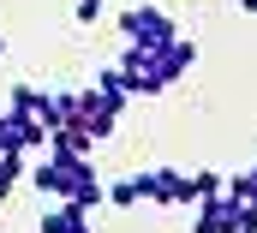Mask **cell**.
I'll return each instance as SVG.
<instances>
[{"instance_id":"5","label":"cell","mask_w":257,"mask_h":233,"mask_svg":"<svg viewBox=\"0 0 257 233\" xmlns=\"http://www.w3.org/2000/svg\"><path fill=\"white\" fill-rule=\"evenodd\" d=\"M227 197H233V203H251V209H257V168H251V174H233Z\"/></svg>"},{"instance_id":"2","label":"cell","mask_w":257,"mask_h":233,"mask_svg":"<svg viewBox=\"0 0 257 233\" xmlns=\"http://www.w3.org/2000/svg\"><path fill=\"white\" fill-rule=\"evenodd\" d=\"M120 36H126V48H162V42L180 36V24L162 6H126L120 12Z\"/></svg>"},{"instance_id":"8","label":"cell","mask_w":257,"mask_h":233,"mask_svg":"<svg viewBox=\"0 0 257 233\" xmlns=\"http://www.w3.org/2000/svg\"><path fill=\"white\" fill-rule=\"evenodd\" d=\"M0 60H6V36H0Z\"/></svg>"},{"instance_id":"3","label":"cell","mask_w":257,"mask_h":233,"mask_svg":"<svg viewBox=\"0 0 257 233\" xmlns=\"http://www.w3.org/2000/svg\"><path fill=\"white\" fill-rule=\"evenodd\" d=\"M36 233H96V227H90V209H84V203H66V197H54V209H42Z\"/></svg>"},{"instance_id":"6","label":"cell","mask_w":257,"mask_h":233,"mask_svg":"<svg viewBox=\"0 0 257 233\" xmlns=\"http://www.w3.org/2000/svg\"><path fill=\"white\" fill-rule=\"evenodd\" d=\"M102 12H108V0H72V18H78V24H96Z\"/></svg>"},{"instance_id":"1","label":"cell","mask_w":257,"mask_h":233,"mask_svg":"<svg viewBox=\"0 0 257 233\" xmlns=\"http://www.w3.org/2000/svg\"><path fill=\"white\" fill-rule=\"evenodd\" d=\"M192 66H197V42L192 36H174V42H162V48H126L120 84H126V96H162V90H174Z\"/></svg>"},{"instance_id":"7","label":"cell","mask_w":257,"mask_h":233,"mask_svg":"<svg viewBox=\"0 0 257 233\" xmlns=\"http://www.w3.org/2000/svg\"><path fill=\"white\" fill-rule=\"evenodd\" d=\"M239 6H245V12H251V18H257V0H239Z\"/></svg>"},{"instance_id":"4","label":"cell","mask_w":257,"mask_h":233,"mask_svg":"<svg viewBox=\"0 0 257 233\" xmlns=\"http://www.w3.org/2000/svg\"><path fill=\"white\" fill-rule=\"evenodd\" d=\"M108 203H114V209H138V203H150V179L132 174V179H120V185H108Z\"/></svg>"}]
</instances>
